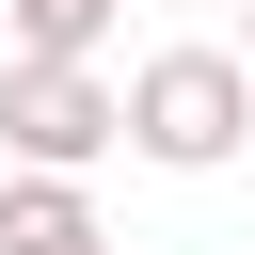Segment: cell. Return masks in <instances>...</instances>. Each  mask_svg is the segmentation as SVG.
<instances>
[{
  "label": "cell",
  "instance_id": "6da1fadb",
  "mask_svg": "<svg viewBox=\"0 0 255 255\" xmlns=\"http://www.w3.org/2000/svg\"><path fill=\"white\" fill-rule=\"evenodd\" d=\"M223 128H239V80H223V64H159V80H143V143H175V159H207Z\"/></svg>",
  "mask_w": 255,
  "mask_h": 255
},
{
  "label": "cell",
  "instance_id": "7a4b0ae2",
  "mask_svg": "<svg viewBox=\"0 0 255 255\" xmlns=\"http://www.w3.org/2000/svg\"><path fill=\"white\" fill-rule=\"evenodd\" d=\"M16 128H32V143H96V96H80V80H32Z\"/></svg>",
  "mask_w": 255,
  "mask_h": 255
},
{
  "label": "cell",
  "instance_id": "3957f363",
  "mask_svg": "<svg viewBox=\"0 0 255 255\" xmlns=\"http://www.w3.org/2000/svg\"><path fill=\"white\" fill-rule=\"evenodd\" d=\"M0 239H16V255H80V207H64V191H32V207H0Z\"/></svg>",
  "mask_w": 255,
  "mask_h": 255
},
{
  "label": "cell",
  "instance_id": "277c9868",
  "mask_svg": "<svg viewBox=\"0 0 255 255\" xmlns=\"http://www.w3.org/2000/svg\"><path fill=\"white\" fill-rule=\"evenodd\" d=\"M32 32H96V0H32Z\"/></svg>",
  "mask_w": 255,
  "mask_h": 255
}]
</instances>
